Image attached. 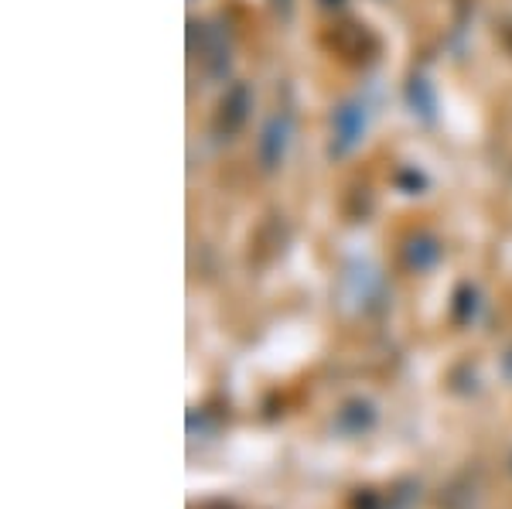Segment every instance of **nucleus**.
Masks as SVG:
<instances>
[{"label": "nucleus", "instance_id": "3", "mask_svg": "<svg viewBox=\"0 0 512 509\" xmlns=\"http://www.w3.org/2000/svg\"><path fill=\"white\" fill-rule=\"evenodd\" d=\"M250 117H253V89H250V82H243V79L229 82L219 106H216V134L222 137V141H236V137L246 130Z\"/></svg>", "mask_w": 512, "mask_h": 509}, {"label": "nucleus", "instance_id": "8", "mask_svg": "<svg viewBox=\"0 0 512 509\" xmlns=\"http://www.w3.org/2000/svg\"><path fill=\"white\" fill-rule=\"evenodd\" d=\"M318 4H321V7H328V11H338V7H342L345 0H318Z\"/></svg>", "mask_w": 512, "mask_h": 509}, {"label": "nucleus", "instance_id": "6", "mask_svg": "<svg viewBox=\"0 0 512 509\" xmlns=\"http://www.w3.org/2000/svg\"><path fill=\"white\" fill-rule=\"evenodd\" d=\"M407 96H410V106H414V113H420V117H431V113H434V93L427 89L424 79H410Z\"/></svg>", "mask_w": 512, "mask_h": 509}, {"label": "nucleus", "instance_id": "1", "mask_svg": "<svg viewBox=\"0 0 512 509\" xmlns=\"http://www.w3.org/2000/svg\"><path fill=\"white\" fill-rule=\"evenodd\" d=\"M188 55L205 79H226L233 65V38L222 21H188Z\"/></svg>", "mask_w": 512, "mask_h": 509}, {"label": "nucleus", "instance_id": "4", "mask_svg": "<svg viewBox=\"0 0 512 509\" xmlns=\"http://www.w3.org/2000/svg\"><path fill=\"white\" fill-rule=\"evenodd\" d=\"M362 134H366V103L345 100L335 106L332 113V141H328V154L332 158H345L359 147Z\"/></svg>", "mask_w": 512, "mask_h": 509}, {"label": "nucleus", "instance_id": "5", "mask_svg": "<svg viewBox=\"0 0 512 509\" xmlns=\"http://www.w3.org/2000/svg\"><path fill=\"white\" fill-rule=\"evenodd\" d=\"M437 257H441V246H437V240H434L431 233H417L414 240H410V246H407V260L417 270L431 267Z\"/></svg>", "mask_w": 512, "mask_h": 509}, {"label": "nucleus", "instance_id": "7", "mask_svg": "<svg viewBox=\"0 0 512 509\" xmlns=\"http://www.w3.org/2000/svg\"><path fill=\"white\" fill-rule=\"evenodd\" d=\"M294 4L297 0H270V11H274L284 24H291L294 21Z\"/></svg>", "mask_w": 512, "mask_h": 509}, {"label": "nucleus", "instance_id": "2", "mask_svg": "<svg viewBox=\"0 0 512 509\" xmlns=\"http://www.w3.org/2000/svg\"><path fill=\"white\" fill-rule=\"evenodd\" d=\"M294 134H297V117L291 106H277L267 120H263L260 134H256V168L263 175H274V171L284 168L287 161V151L294 144Z\"/></svg>", "mask_w": 512, "mask_h": 509}]
</instances>
